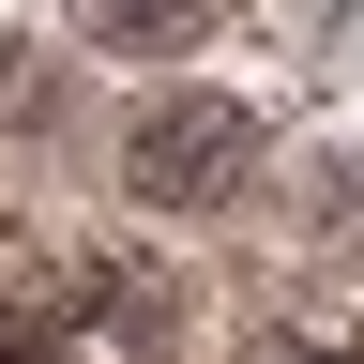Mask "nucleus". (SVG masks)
<instances>
[{
	"mask_svg": "<svg viewBox=\"0 0 364 364\" xmlns=\"http://www.w3.org/2000/svg\"><path fill=\"white\" fill-rule=\"evenodd\" d=\"M258 167V122L228 107V91H167V107H136V136H122V182L152 213H198V198H228V182Z\"/></svg>",
	"mask_w": 364,
	"mask_h": 364,
	"instance_id": "nucleus-1",
	"label": "nucleus"
},
{
	"mask_svg": "<svg viewBox=\"0 0 364 364\" xmlns=\"http://www.w3.org/2000/svg\"><path fill=\"white\" fill-rule=\"evenodd\" d=\"M91 31H136V46H152V31H198V0H91Z\"/></svg>",
	"mask_w": 364,
	"mask_h": 364,
	"instance_id": "nucleus-2",
	"label": "nucleus"
},
{
	"mask_svg": "<svg viewBox=\"0 0 364 364\" xmlns=\"http://www.w3.org/2000/svg\"><path fill=\"white\" fill-rule=\"evenodd\" d=\"M0 364H61V318H46V304H0Z\"/></svg>",
	"mask_w": 364,
	"mask_h": 364,
	"instance_id": "nucleus-3",
	"label": "nucleus"
},
{
	"mask_svg": "<svg viewBox=\"0 0 364 364\" xmlns=\"http://www.w3.org/2000/svg\"><path fill=\"white\" fill-rule=\"evenodd\" d=\"M258 364H364V334H258Z\"/></svg>",
	"mask_w": 364,
	"mask_h": 364,
	"instance_id": "nucleus-4",
	"label": "nucleus"
}]
</instances>
